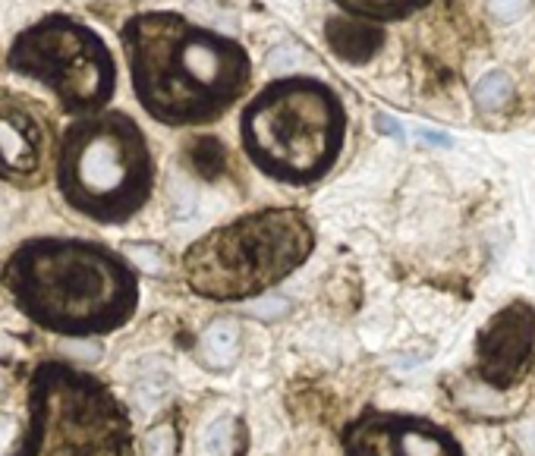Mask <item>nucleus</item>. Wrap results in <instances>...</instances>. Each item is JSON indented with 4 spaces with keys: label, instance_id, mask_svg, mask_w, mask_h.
<instances>
[{
    "label": "nucleus",
    "instance_id": "obj_20",
    "mask_svg": "<svg viewBox=\"0 0 535 456\" xmlns=\"http://www.w3.org/2000/svg\"><path fill=\"white\" fill-rule=\"evenodd\" d=\"M517 444L523 447L526 456H535V422H526V425L517 431Z\"/></svg>",
    "mask_w": 535,
    "mask_h": 456
},
{
    "label": "nucleus",
    "instance_id": "obj_7",
    "mask_svg": "<svg viewBox=\"0 0 535 456\" xmlns=\"http://www.w3.org/2000/svg\"><path fill=\"white\" fill-rule=\"evenodd\" d=\"M10 70L45 82L70 114L89 117L114 95V60L104 41L70 16H48L10 48Z\"/></svg>",
    "mask_w": 535,
    "mask_h": 456
},
{
    "label": "nucleus",
    "instance_id": "obj_18",
    "mask_svg": "<svg viewBox=\"0 0 535 456\" xmlns=\"http://www.w3.org/2000/svg\"><path fill=\"white\" fill-rule=\"evenodd\" d=\"M488 10L501 23H513V19H520L529 10V0H488Z\"/></svg>",
    "mask_w": 535,
    "mask_h": 456
},
{
    "label": "nucleus",
    "instance_id": "obj_15",
    "mask_svg": "<svg viewBox=\"0 0 535 456\" xmlns=\"http://www.w3.org/2000/svg\"><path fill=\"white\" fill-rule=\"evenodd\" d=\"M510 92H513V82L507 73L495 70L479 79L476 85V104L482 107V111H498V107H504L510 101Z\"/></svg>",
    "mask_w": 535,
    "mask_h": 456
},
{
    "label": "nucleus",
    "instance_id": "obj_13",
    "mask_svg": "<svg viewBox=\"0 0 535 456\" xmlns=\"http://www.w3.org/2000/svg\"><path fill=\"white\" fill-rule=\"evenodd\" d=\"M243 444H246V434L237 419H218L202 438V450L214 456H240Z\"/></svg>",
    "mask_w": 535,
    "mask_h": 456
},
{
    "label": "nucleus",
    "instance_id": "obj_11",
    "mask_svg": "<svg viewBox=\"0 0 535 456\" xmlns=\"http://www.w3.org/2000/svg\"><path fill=\"white\" fill-rule=\"evenodd\" d=\"M325 38H328L331 51L347 63H366L384 45L381 26L356 23V19H328Z\"/></svg>",
    "mask_w": 535,
    "mask_h": 456
},
{
    "label": "nucleus",
    "instance_id": "obj_17",
    "mask_svg": "<svg viewBox=\"0 0 535 456\" xmlns=\"http://www.w3.org/2000/svg\"><path fill=\"white\" fill-rule=\"evenodd\" d=\"M192 161H196V170L205 173V177H221L224 167H227V158H224V148L221 142L214 139H199L192 145Z\"/></svg>",
    "mask_w": 535,
    "mask_h": 456
},
{
    "label": "nucleus",
    "instance_id": "obj_16",
    "mask_svg": "<svg viewBox=\"0 0 535 456\" xmlns=\"http://www.w3.org/2000/svg\"><path fill=\"white\" fill-rule=\"evenodd\" d=\"M142 453L145 456H177L180 453V431L177 422L167 419L155 428H148L145 441H142Z\"/></svg>",
    "mask_w": 535,
    "mask_h": 456
},
{
    "label": "nucleus",
    "instance_id": "obj_8",
    "mask_svg": "<svg viewBox=\"0 0 535 456\" xmlns=\"http://www.w3.org/2000/svg\"><path fill=\"white\" fill-rule=\"evenodd\" d=\"M51 158V133L35 107L0 89V180L35 183Z\"/></svg>",
    "mask_w": 535,
    "mask_h": 456
},
{
    "label": "nucleus",
    "instance_id": "obj_14",
    "mask_svg": "<svg viewBox=\"0 0 535 456\" xmlns=\"http://www.w3.org/2000/svg\"><path fill=\"white\" fill-rule=\"evenodd\" d=\"M340 7L366 19H397L422 7L425 0H337Z\"/></svg>",
    "mask_w": 535,
    "mask_h": 456
},
{
    "label": "nucleus",
    "instance_id": "obj_4",
    "mask_svg": "<svg viewBox=\"0 0 535 456\" xmlns=\"http://www.w3.org/2000/svg\"><path fill=\"white\" fill-rule=\"evenodd\" d=\"M57 186L63 199L92 221L123 224L152 195L155 158L130 117L89 114L63 136Z\"/></svg>",
    "mask_w": 535,
    "mask_h": 456
},
{
    "label": "nucleus",
    "instance_id": "obj_12",
    "mask_svg": "<svg viewBox=\"0 0 535 456\" xmlns=\"http://www.w3.org/2000/svg\"><path fill=\"white\" fill-rule=\"evenodd\" d=\"M199 356L208 368H218V372L230 368L240 356V324L230 318L214 321L199 343Z\"/></svg>",
    "mask_w": 535,
    "mask_h": 456
},
{
    "label": "nucleus",
    "instance_id": "obj_1",
    "mask_svg": "<svg viewBox=\"0 0 535 456\" xmlns=\"http://www.w3.org/2000/svg\"><path fill=\"white\" fill-rule=\"evenodd\" d=\"M123 45L139 104L167 126L221 117L249 85L252 63L237 41L177 13L133 16L123 26Z\"/></svg>",
    "mask_w": 535,
    "mask_h": 456
},
{
    "label": "nucleus",
    "instance_id": "obj_5",
    "mask_svg": "<svg viewBox=\"0 0 535 456\" xmlns=\"http://www.w3.org/2000/svg\"><path fill=\"white\" fill-rule=\"evenodd\" d=\"M309 217L296 208H268L211 230L183 258L186 284L205 299L259 296L296 271L312 252Z\"/></svg>",
    "mask_w": 535,
    "mask_h": 456
},
{
    "label": "nucleus",
    "instance_id": "obj_21",
    "mask_svg": "<svg viewBox=\"0 0 535 456\" xmlns=\"http://www.w3.org/2000/svg\"><path fill=\"white\" fill-rule=\"evenodd\" d=\"M378 129H381V133H388V136L403 139V129H400V123H397V120H391L388 114H378Z\"/></svg>",
    "mask_w": 535,
    "mask_h": 456
},
{
    "label": "nucleus",
    "instance_id": "obj_6",
    "mask_svg": "<svg viewBox=\"0 0 535 456\" xmlns=\"http://www.w3.org/2000/svg\"><path fill=\"white\" fill-rule=\"evenodd\" d=\"M10 456H133L130 416L92 375L48 362L32 375L29 428Z\"/></svg>",
    "mask_w": 535,
    "mask_h": 456
},
{
    "label": "nucleus",
    "instance_id": "obj_10",
    "mask_svg": "<svg viewBox=\"0 0 535 456\" xmlns=\"http://www.w3.org/2000/svg\"><path fill=\"white\" fill-rule=\"evenodd\" d=\"M535 343V315L523 302H513L495 315L479 340V368L488 384H510L523 368Z\"/></svg>",
    "mask_w": 535,
    "mask_h": 456
},
{
    "label": "nucleus",
    "instance_id": "obj_3",
    "mask_svg": "<svg viewBox=\"0 0 535 456\" xmlns=\"http://www.w3.org/2000/svg\"><path fill=\"white\" fill-rule=\"evenodd\" d=\"M344 107L315 79H281L243 114V145L252 164L284 183H312L328 173L344 145Z\"/></svg>",
    "mask_w": 535,
    "mask_h": 456
},
{
    "label": "nucleus",
    "instance_id": "obj_22",
    "mask_svg": "<svg viewBox=\"0 0 535 456\" xmlns=\"http://www.w3.org/2000/svg\"><path fill=\"white\" fill-rule=\"evenodd\" d=\"M10 434H13V419L0 416V450H4V444L10 441Z\"/></svg>",
    "mask_w": 535,
    "mask_h": 456
},
{
    "label": "nucleus",
    "instance_id": "obj_9",
    "mask_svg": "<svg viewBox=\"0 0 535 456\" xmlns=\"http://www.w3.org/2000/svg\"><path fill=\"white\" fill-rule=\"evenodd\" d=\"M347 456H460L435 425L400 416H366L344 434Z\"/></svg>",
    "mask_w": 535,
    "mask_h": 456
},
{
    "label": "nucleus",
    "instance_id": "obj_2",
    "mask_svg": "<svg viewBox=\"0 0 535 456\" xmlns=\"http://www.w3.org/2000/svg\"><path fill=\"white\" fill-rule=\"evenodd\" d=\"M0 277L35 324L67 337L117 331L139 299L130 265L82 240H32L13 252Z\"/></svg>",
    "mask_w": 535,
    "mask_h": 456
},
{
    "label": "nucleus",
    "instance_id": "obj_19",
    "mask_svg": "<svg viewBox=\"0 0 535 456\" xmlns=\"http://www.w3.org/2000/svg\"><path fill=\"white\" fill-rule=\"evenodd\" d=\"M130 255L136 258V262H142L145 271H158V268H161L158 249H152V246H130Z\"/></svg>",
    "mask_w": 535,
    "mask_h": 456
}]
</instances>
